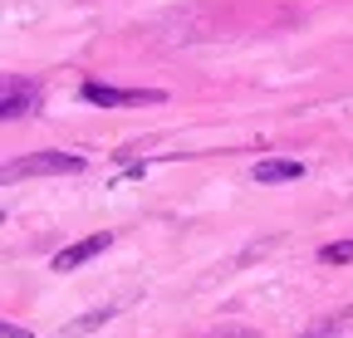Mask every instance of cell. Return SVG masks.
<instances>
[{"instance_id": "obj_1", "label": "cell", "mask_w": 353, "mask_h": 338, "mask_svg": "<svg viewBox=\"0 0 353 338\" xmlns=\"http://www.w3.org/2000/svg\"><path fill=\"white\" fill-rule=\"evenodd\" d=\"M83 172V157L79 152H39V157H25V162H10L6 177H79Z\"/></svg>"}, {"instance_id": "obj_2", "label": "cell", "mask_w": 353, "mask_h": 338, "mask_svg": "<svg viewBox=\"0 0 353 338\" xmlns=\"http://www.w3.org/2000/svg\"><path fill=\"white\" fill-rule=\"evenodd\" d=\"M79 98L83 103H99V108H143V103H162L167 94H157V89H113V83L88 78L79 89Z\"/></svg>"}, {"instance_id": "obj_3", "label": "cell", "mask_w": 353, "mask_h": 338, "mask_svg": "<svg viewBox=\"0 0 353 338\" xmlns=\"http://www.w3.org/2000/svg\"><path fill=\"white\" fill-rule=\"evenodd\" d=\"M39 113V89L34 83H25L20 74H6V83H0V118H30Z\"/></svg>"}, {"instance_id": "obj_4", "label": "cell", "mask_w": 353, "mask_h": 338, "mask_svg": "<svg viewBox=\"0 0 353 338\" xmlns=\"http://www.w3.org/2000/svg\"><path fill=\"white\" fill-rule=\"evenodd\" d=\"M113 245V235L108 231H99V235H88V240H74V245H64L59 250V255L50 260L59 275H69V270H79V265H88V260H94V255H103V250Z\"/></svg>"}, {"instance_id": "obj_5", "label": "cell", "mask_w": 353, "mask_h": 338, "mask_svg": "<svg viewBox=\"0 0 353 338\" xmlns=\"http://www.w3.org/2000/svg\"><path fill=\"white\" fill-rule=\"evenodd\" d=\"M260 187H280V182H299L304 177V167L299 162H290V157H265V162H255V172H250Z\"/></svg>"}, {"instance_id": "obj_6", "label": "cell", "mask_w": 353, "mask_h": 338, "mask_svg": "<svg viewBox=\"0 0 353 338\" xmlns=\"http://www.w3.org/2000/svg\"><path fill=\"white\" fill-rule=\"evenodd\" d=\"M113 314H118V309H108V304H103V309H94V314H83V319H74V324H69L64 333H94V328H103V324H108Z\"/></svg>"}, {"instance_id": "obj_7", "label": "cell", "mask_w": 353, "mask_h": 338, "mask_svg": "<svg viewBox=\"0 0 353 338\" xmlns=\"http://www.w3.org/2000/svg\"><path fill=\"white\" fill-rule=\"evenodd\" d=\"M319 260H324V265H348V260H353V240L324 245V250H319Z\"/></svg>"}, {"instance_id": "obj_8", "label": "cell", "mask_w": 353, "mask_h": 338, "mask_svg": "<svg viewBox=\"0 0 353 338\" xmlns=\"http://www.w3.org/2000/svg\"><path fill=\"white\" fill-rule=\"evenodd\" d=\"M334 333H339V324H334V319H329V324H319V328H309V333H304V338H334Z\"/></svg>"}, {"instance_id": "obj_9", "label": "cell", "mask_w": 353, "mask_h": 338, "mask_svg": "<svg viewBox=\"0 0 353 338\" xmlns=\"http://www.w3.org/2000/svg\"><path fill=\"white\" fill-rule=\"evenodd\" d=\"M6 338H34V333H25V328H15V324H6Z\"/></svg>"}]
</instances>
